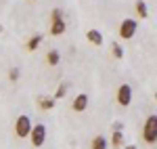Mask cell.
Segmentation results:
<instances>
[{
  "label": "cell",
  "instance_id": "6da1fadb",
  "mask_svg": "<svg viewBox=\"0 0 157 149\" xmlns=\"http://www.w3.org/2000/svg\"><path fill=\"white\" fill-rule=\"evenodd\" d=\"M143 141L147 145H155L157 143V116L155 113L147 116L145 124H143Z\"/></svg>",
  "mask_w": 157,
  "mask_h": 149
},
{
  "label": "cell",
  "instance_id": "7a4b0ae2",
  "mask_svg": "<svg viewBox=\"0 0 157 149\" xmlns=\"http://www.w3.org/2000/svg\"><path fill=\"white\" fill-rule=\"evenodd\" d=\"M136 32H138V21L136 19H124L120 23V27H117V34L124 40H132L136 36Z\"/></svg>",
  "mask_w": 157,
  "mask_h": 149
},
{
  "label": "cell",
  "instance_id": "3957f363",
  "mask_svg": "<svg viewBox=\"0 0 157 149\" xmlns=\"http://www.w3.org/2000/svg\"><path fill=\"white\" fill-rule=\"evenodd\" d=\"M32 128H34V124H32L29 116H19V118L15 120V135L19 139L29 137V135H32Z\"/></svg>",
  "mask_w": 157,
  "mask_h": 149
},
{
  "label": "cell",
  "instance_id": "277c9868",
  "mask_svg": "<svg viewBox=\"0 0 157 149\" xmlns=\"http://www.w3.org/2000/svg\"><path fill=\"white\" fill-rule=\"evenodd\" d=\"M115 99H117V103H120L121 107H128L130 103H132V86L130 84H120L117 86V95H115Z\"/></svg>",
  "mask_w": 157,
  "mask_h": 149
},
{
  "label": "cell",
  "instance_id": "5b68a950",
  "mask_svg": "<svg viewBox=\"0 0 157 149\" xmlns=\"http://www.w3.org/2000/svg\"><path fill=\"white\" fill-rule=\"evenodd\" d=\"M29 139H32V145H34V147H42L44 141H46V126L44 124H36L34 128H32Z\"/></svg>",
  "mask_w": 157,
  "mask_h": 149
},
{
  "label": "cell",
  "instance_id": "8992f818",
  "mask_svg": "<svg viewBox=\"0 0 157 149\" xmlns=\"http://www.w3.org/2000/svg\"><path fill=\"white\" fill-rule=\"evenodd\" d=\"M88 105H90V99H88V95H84V92H80V95H75L73 97V103H71V109L78 113H82L88 109Z\"/></svg>",
  "mask_w": 157,
  "mask_h": 149
},
{
  "label": "cell",
  "instance_id": "52a82bcc",
  "mask_svg": "<svg viewBox=\"0 0 157 149\" xmlns=\"http://www.w3.org/2000/svg\"><path fill=\"white\" fill-rule=\"evenodd\" d=\"M65 29H67V23H65V19L50 21V34H52V36H63V34H65Z\"/></svg>",
  "mask_w": 157,
  "mask_h": 149
},
{
  "label": "cell",
  "instance_id": "ba28073f",
  "mask_svg": "<svg viewBox=\"0 0 157 149\" xmlns=\"http://www.w3.org/2000/svg\"><path fill=\"white\" fill-rule=\"evenodd\" d=\"M86 40H88L90 44H94V46H101V44H103V34H101L98 29H88V32H86Z\"/></svg>",
  "mask_w": 157,
  "mask_h": 149
},
{
  "label": "cell",
  "instance_id": "9c48e42d",
  "mask_svg": "<svg viewBox=\"0 0 157 149\" xmlns=\"http://www.w3.org/2000/svg\"><path fill=\"white\" fill-rule=\"evenodd\" d=\"M55 103H57L55 97H40V99H38V107H40L42 112H50V109L55 107Z\"/></svg>",
  "mask_w": 157,
  "mask_h": 149
},
{
  "label": "cell",
  "instance_id": "30bf717a",
  "mask_svg": "<svg viewBox=\"0 0 157 149\" xmlns=\"http://www.w3.org/2000/svg\"><path fill=\"white\" fill-rule=\"evenodd\" d=\"M42 40H44V38H42V34H34V36H32L29 40H27V44H25V49L29 50V53H34V50H38V49H40V44H42Z\"/></svg>",
  "mask_w": 157,
  "mask_h": 149
},
{
  "label": "cell",
  "instance_id": "8fae6325",
  "mask_svg": "<svg viewBox=\"0 0 157 149\" xmlns=\"http://www.w3.org/2000/svg\"><path fill=\"white\" fill-rule=\"evenodd\" d=\"M46 63H48L50 67L59 65V63H61V53H59L57 49H50L48 53H46Z\"/></svg>",
  "mask_w": 157,
  "mask_h": 149
},
{
  "label": "cell",
  "instance_id": "7c38bea8",
  "mask_svg": "<svg viewBox=\"0 0 157 149\" xmlns=\"http://www.w3.org/2000/svg\"><path fill=\"white\" fill-rule=\"evenodd\" d=\"M107 147H109V141L103 135H97L92 139V143H90V149H107Z\"/></svg>",
  "mask_w": 157,
  "mask_h": 149
},
{
  "label": "cell",
  "instance_id": "4fadbf2b",
  "mask_svg": "<svg viewBox=\"0 0 157 149\" xmlns=\"http://www.w3.org/2000/svg\"><path fill=\"white\" fill-rule=\"evenodd\" d=\"M121 145H124V132L121 130H113V135H111V147L121 149Z\"/></svg>",
  "mask_w": 157,
  "mask_h": 149
},
{
  "label": "cell",
  "instance_id": "5bb4252c",
  "mask_svg": "<svg viewBox=\"0 0 157 149\" xmlns=\"http://www.w3.org/2000/svg\"><path fill=\"white\" fill-rule=\"evenodd\" d=\"M134 9H136V15H138L140 19H147V17H149V9H147V2H145V0H136Z\"/></svg>",
  "mask_w": 157,
  "mask_h": 149
},
{
  "label": "cell",
  "instance_id": "9a60e30c",
  "mask_svg": "<svg viewBox=\"0 0 157 149\" xmlns=\"http://www.w3.org/2000/svg\"><path fill=\"white\" fill-rule=\"evenodd\" d=\"M111 53L115 59H124V49L120 46V42H111Z\"/></svg>",
  "mask_w": 157,
  "mask_h": 149
},
{
  "label": "cell",
  "instance_id": "2e32d148",
  "mask_svg": "<svg viewBox=\"0 0 157 149\" xmlns=\"http://www.w3.org/2000/svg\"><path fill=\"white\" fill-rule=\"evenodd\" d=\"M67 82H61V86L57 88V92H55V99L59 101V99H63V97H65V95H67Z\"/></svg>",
  "mask_w": 157,
  "mask_h": 149
},
{
  "label": "cell",
  "instance_id": "e0dca14e",
  "mask_svg": "<svg viewBox=\"0 0 157 149\" xmlns=\"http://www.w3.org/2000/svg\"><path fill=\"white\" fill-rule=\"evenodd\" d=\"M19 78H21V69L19 67H11L9 69V80L11 82H19Z\"/></svg>",
  "mask_w": 157,
  "mask_h": 149
},
{
  "label": "cell",
  "instance_id": "ac0fdd59",
  "mask_svg": "<svg viewBox=\"0 0 157 149\" xmlns=\"http://www.w3.org/2000/svg\"><path fill=\"white\" fill-rule=\"evenodd\" d=\"M57 19H63V11L61 9H55L50 13V21H57Z\"/></svg>",
  "mask_w": 157,
  "mask_h": 149
},
{
  "label": "cell",
  "instance_id": "d6986e66",
  "mask_svg": "<svg viewBox=\"0 0 157 149\" xmlns=\"http://www.w3.org/2000/svg\"><path fill=\"white\" fill-rule=\"evenodd\" d=\"M124 149H136V147H134V145H128V147H124Z\"/></svg>",
  "mask_w": 157,
  "mask_h": 149
},
{
  "label": "cell",
  "instance_id": "ffe728a7",
  "mask_svg": "<svg viewBox=\"0 0 157 149\" xmlns=\"http://www.w3.org/2000/svg\"><path fill=\"white\" fill-rule=\"evenodd\" d=\"M155 101H157V92H155Z\"/></svg>",
  "mask_w": 157,
  "mask_h": 149
}]
</instances>
